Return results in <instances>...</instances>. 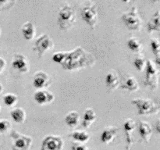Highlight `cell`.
Masks as SVG:
<instances>
[{
    "label": "cell",
    "instance_id": "1",
    "mask_svg": "<svg viewBox=\"0 0 160 150\" xmlns=\"http://www.w3.org/2000/svg\"><path fill=\"white\" fill-rule=\"evenodd\" d=\"M76 21V12L74 9L68 4L62 6L58 14L57 23L59 28L62 31H68L73 27Z\"/></svg>",
    "mask_w": 160,
    "mask_h": 150
},
{
    "label": "cell",
    "instance_id": "2",
    "mask_svg": "<svg viewBox=\"0 0 160 150\" xmlns=\"http://www.w3.org/2000/svg\"><path fill=\"white\" fill-rule=\"evenodd\" d=\"M131 103L137 107L138 113L139 115L149 116L158 113L159 111V105L148 98H134Z\"/></svg>",
    "mask_w": 160,
    "mask_h": 150
},
{
    "label": "cell",
    "instance_id": "3",
    "mask_svg": "<svg viewBox=\"0 0 160 150\" xmlns=\"http://www.w3.org/2000/svg\"><path fill=\"white\" fill-rule=\"evenodd\" d=\"M121 19L128 29L137 31L142 29V20L139 16L136 6H134L129 11L123 13Z\"/></svg>",
    "mask_w": 160,
    "mask_h": 150
},
{
    "label": "cell",
    "instance_id": "4",
    "mask_svg": "<svg viewBox=\"0 0 160 150\" xmlns=\"http://www.w3.org/2000/svg\"><path fill=\"white\" fill-rule=\"evenodd\" d=\"M81 17L92 29H95L98 23V11L95 4L92 1L84 3L81 7Z\"/></svg>",
    "mask_w": 160,
    "mask_h": 150
},
{
    "label": "cell",
    "instance_id": "5",
    "mask_svg": "<svg viewBox=\"0 0 160 150\" xmlns=\"http://www.w3.org/2000/svg\"><path fill=\"white\" fill-rule=\"evenodd\" d=\"M145 69V85L149 87L152 90H155L159 84V70L156 63L151 59H148L146 61Z\"/></svg>",
    "mask_w": 160,
    "mask_h": 150
},
{
    "label": "cell",
    "instance_id": "6",
    "mask_svg": "<svg viewBox=\"0 0 160 150\" xmlns=\"http://www.w3.org/2000/svg\"><path fill=\"white\" fill-rule=\"evenodd\" d=\"M54 42L48 34H42L36 39L34 45L33 46V50L37 52L39 58H42L47 52L54 48Z\"/></svg>",
    "mask_w": 160,
    "mask_h": 150
},
{
    "label": "cell",
    "instance_id": "7",
    "mask_svg": "<svg viewBox=\"0 0 160 150\" xmlns=\"http://www.w3.org/2000/svg\"><path fill=\"white\" fill-rule=\"evenodd\" d=\"M11 138L13 140L12 150H29L32 144V138L30 136L24 135L18 131L12 130L10 133Z\"/></svg>",
    "mask_w": 160,
    "mask_h": 150
},
{
    "label": "cell",
    "instance_id": "8",
    "mask_svg": "<svg viewBox=\"0 0 160 150\" xmlns=\"http://www.w3.org/2000/svg\"><path fill=\"white\" fill-rule=\"evenodd\" d=\"M63 140L60 136L48 135L42 141L41 150H62Z\"/></svg>",
    "mask_w": 160,
    "mask_h": 150
},
{
    "label": "cell",
    "instance_id": "9",
    "mask_svg": "<svg viewBox=\"0 0 160 150\" xmlns=\"http://www.w3.org/2000/svg\"><path fill=\"white\" fill-rule=\"evenodd\" d=\"M12 68L20 73H27L30 70V64L26 56L21 53H16L13 55L12 60Z\"/></svg>",
    "mask_w": 160,
    "mask_h": 150
},
{
    "label": "cell",
    "instance_id": "10",
    "mask_svg": "<svg viewBox=\"0 0 160 150\" xmlns=\"http://www.w3.org/2000/svg\"><path fill=\"white\" fill-rule=\"evenodd\" d=\"M51 84V78L49 75L44 71H38L34 73L33 78V86L35 88L42 90Z\"/></svg>",
    "mask_w": 160,
    "mask_h": 150
},
{
    "label": "cell",
    "instance_id": "11",
    "mask_svg": "<svg viewBox=\"0 0 160 150\" xmlns=\"http://www.w3.org/2000/svg\"><path fill=\"white\" fill-rule=\"evenodd\" d=\"M136 128V123L134 120L129 118L123 123V129L126 136V150H131L133 144L132 134Z\"/></svg>",
    "mask_w": 160,
    "mask_h": 150
},
{
    "label": "cell",
    "instance_id": "12",
    "mask_svg": "<svg viewBox=\"0 0 160 150\" xmlns=\"http://www.w3.org/2000/svg\"><path fill=\"white\" fill-rule=\"evenodd\" d=\"M34 98L39 105L49 104L52 102L55 99V95L50 91L48 90H38L34 93Z\"/></svg>",
    "mask_w": 160,
    "mask_h": 150
},
{
    "label": "cell",
    "instance_id": "13",
    "mask_svg": "<svg viewBox=\"0 0 160 150\" xmlns=\"http://www.w3.org/2000/svg\"><path fill=\"white\" fill-rule=\"evenodd\" d=\"M138 133L141 138L145 143H148L152 134V127L148 122L139 121L138 123Z\"/></svg>",
    "mask_w": 160,
    "mask_h": 150
},
{
    "label": "cell",
    "instance_id": "14",
    "mask_svg": "<svg viewBox=\"0 0 160 150\" xmlns=\"http://www.w3.org/2000/svg\"><path fill=\"white\" fill-rule=\"evenodd\" d=\"M119 131V128L114 126H109L105 128L101 134V142L103 144L109 145V143L113 141L114 138L117 134V132Z\"/></svg>",
    "mask_w": 160,
    "mask_h": 150
},
{
    "label": "cell",
    "instance_id": "15",
    "mask_svg": "<svg viewBox=\"0 0 160 150\" xmlns=\"http://www.w3.org/2000/svg\"><path fill=\"white\" fill-rule=\"evenodd\" d=\"M106 84L109 91H114L120 86V79L116 72L110 71L106 74Z\"/></svg>",
    "mask_w": 160,
    "mask_h": 150
},
{
    "label": "cell",
    "instance_id": "16",
    "mask_svg": "<svg viewBox=\"0 0 160 150\" xmlns=\"http://www.w3.org/2000/svg\"><path fill=\"white\" fill-rule=\"evenodd\" d=\"M120 88L131 92H134L138 90L139 84L135 78L131 75H128L123 79V83L120 85Z\"/></svg>",
    "mask_w": 160,
    "mask_h": 150
},
{
    "label": "cell",
    "instance_id": "17",
    "mask_svg": "<svg viewBox=\"0 0 160 150\" xmlns=\"http://www.w3.org/2000/svg\"><path fill=\"white\" fill-rule=\"evenodd\" d=\"M22 34L26 40L31 41L34 38L36 35V28L31 22H26L21 28Z\"/></svg>",
    "mask_w": 160,
    "mask_h": 150
},
{
    "label": "cell",
    "instance_id": "18",
    "mask_svg": "<svg viewBox=\"0 0 160 150\" xmlns=\"http://www.w3.org/2000/svg\"><path fill=\"white\" fill-rule=\"evenodd\" d=\"M147 30H148V33H152L154 31H160V11L157 10L154 14L152 15V17H151V19L149 20V21L147 23Z\"/></svg>",
    "mask_w": 160,
    "mask_h": 150
},
{
    "label": "cell",
    "instance_id": "19",
    "mask_svg": "<svg viewBox=\"0 0 160 150\" xmlns=\"http://www.w3.org/2000/svg\"><path fill=\"white\" fill-rule=\"evenodd\" d=\"M96 119V113L92 108H88L84 111L82 120V127L84 128H88L92 123Z\"/></svg>",
    "mask_w": 160,
    "mask_h": 150
},
{
    "label": "cell",
    "instance_id": "20",
    "mask_svg": "<svg viewBox=\"0 0 160 150\" xmlns=\"http://www.w3.org/2000/svg\"><path fill=\"white\" fill-rule=\"evenodd\" d=\"M11 117L14 122L18 123H22L25 121L26 119V112L23 108L17 107L12 109L10 112Z\"/></svg>",
    "mask_w": 160,
    "mask_h": 150
},
{
    "label": "cell",
    "instance_id": "21",
    "mask_svg": "<svg viewBox=\"0 0 160 150\" xmlns=\"http://www.w3.org/2000/svg\"><path fill=\"white\" fill-rule=\"evenodd\" d=\"M80 121V114L77 111H70L65 117V122L70 128L78 126Z\"/></svg>",
    "mask_w": 160,
    "mask_h": 150
},
{
    "label": "cell",
    "instance_id": "22",
    "mask_svg": "<svg viewBox=\"0 0 160 150\" xmlns=\"http://www.w3.org/2000/svg\"><path fill=\"white\" fill-rule=\"evenodd\" d=\"M127 45H128V47L130 48V50L133 52L140 53L143 49V45L137 38L132 37L128 39V42H127Z\"/></svg>",
    "mask_w": 160,
    "mask_h": 150
},
{
    "label": "cell",
    "instance_id": "23",
    "mask_svg": "<svg viewBox=\"0 0 160 150\" xmlns=\"http://www.w3.org/2000/svg\"><path fill=\"white\" fill-rule=\"evenodd\" d=\"M70 136L77 142H80V143H85L90 138V135L85 131H75L72 134H70Z\"/></svg>",
    "mask_w": 160,
    "mask_h": 150
},
{
    "label": "cell",
    "instance_id": "24",
    "mask_svg": "<svg viewBox=\"0 0 160 150\" xmlns=\"http://www.w3.org/2000/svg\"><path fill=\"white\" fill-rule=\"evenodd\" d=\"M151 48L152 53L156 56V62L157 65H159L160 63V45L159 41L158 38H152L151 42Z\"/></svg>",
    "mask_w": 160,
    "mask_h": 150
},
{
    "label": "cell",
    "instance_id": "25",
    "mask_svg": "<svg viewBox=\"0 0 160 150\" xmlns=\"http://www.w3.org/2000/svg\"><path fill=\"white\" fill-rule=\"evenodd\" d=\"M3 102L6 106L12 107L15 106L18 102V96L13 93H7L3 97Z\"/></svg>",
    "mask_w": 160,
    "mask_h": 150
},
{
    "label": "cell",
    "instance_id": "26",
    "mask_svg": "<svg viewBox=\"0 0 160 150\" xmlns=\"http://www.w3.org/2000/svg\"><path fill=\"white\" fill-rule=\"evenodd\" d=\"M145 64H146V61L145 58L142 56H137L134 60V66L139 72H142L145 69Z\"/></svg>",
    "mask_w": 160,
    "mask_h": 150
},
{
    "label": "cell",
    "instance_id": "27",
    "mask_svg": "<svg viewBox=\"0 0 160 150\" xmlns=\"http://www.w3.org/2000/svg\"><path fill=\"white\" fill-rule=\"evenodd\" d=\"M11 129V123L7 120H0V134H6Z\"/></svg>",
    "mask_w": 160,
    "mask_h": 150
},
{
    "label": "cell",
    "instance_id": "28",
    "mask_svg": "<svg viewBox=\"0 0 160 150\" xmlns=\"http://www.w3.org/2000/svg\"><path fill=\"white\" fill-rule=\"evenodd\" d=\"M67 53L68 52H56L55 54H53L52 60L58 62V63H62V62H64L66 57H67Z\"/></svg>",
    "mask_w": 160,
    "mask_h": 150
},
{
    "label": "cell",
    "instance_id": "29",
    "mask_svg": "<svg viewBox=\"0 0 160 150\" xmlns=\"http://www.w3.org/2000/svg\"><path fill=\"white\" fill-rule=\"evenodd\" d=\"M16 4V1H0V11L6 10V9H10L11 7Z\"/></svg>",
    "mask_w": 160,
    "mask_h": 150
},
{
    "label": "cell",
    "instance_id": "30",
    "mask_svg": "<svg viewBox=\"0 0 160 150\" xmlns=\"http://www.w3.org/2000/svg\"><path fill=\"white\" fill-rule=\"evenodd\" d=\"M71 150H89L87 145L84 143L80 142H73L71 146Z\"/></svg>",
    "mask_w": 160,
    "mask_h": 150
},
{
    "label": "cell",
    "instance_id": "31",
    "mask_svg": "<svg viewBox=\"0 0 160 150\" xmlns=\"http://www.w3.org/2000/svg\"><path fill=\"white\" fill-rule=\"evenodd\" d=\"M6 60H5L3 58L0 57V73H1L2 71L3 70V69L5 68V67H6Z\"/></svg>",
    "mask_w": 160,
    "mask_h": 150
},
{
    "label": "cell",
    "instance_id": "32",
    "mask_svg": "<svg viewBox=\"0 0 160 150\" xmlns=\"http://www.w3.org/2000/svg\"><path fill=\"white\" fill-rule=\"evenodd\" d=\"M156 131H157V133H159L160 132V128H159V126H160V122H159V120H157V122H156Z\"/></svg>",
    "mask_w": 160,
    "mask_h": 150
},
{
    "label": "cell",
    "instance_id": "33",
    "mask_svg": "<svg viewBox=\"0 0 160 150\" xmlns=\"http://www.w3.org/2000/svg\"><path fill=\"white\" fill-rule=\"evenodd\" d=\"M2 84L0 83V93L2 92Z\"/></svg>",
    "mask_w": 160,
    "mask_h": 150
},
{
    "label": "cell",
    "instance_id": "34",
    "mask_svg": "<svg viewBox=\"0 0 160 150\" xmlns=\"http://www.w3.org/2000/svg\"><path fill=\"white\" fill-rule=\"evenodd\" d=\"M0 34H1V28H0Z\"/></svg>",
    "mask_w": 160,
    "mask_h": 150
},
{
    "label": "cell",
    "instance_id": "35",
    "mask_svg": "<svg viewBox=\"0 0 160 150\" xmlns=\"http://www.w3.org/2000/svg\"><path fill=\"white\" fill-rule=\"evenodd\" d=\"M0 109H1V107H0Z\"/></svg>",
    "mask_w": 160,
    "mask_h": 150
}]
</instances>
